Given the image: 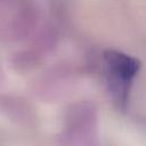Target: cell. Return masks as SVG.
Listing matches in <instances>:
<instances>
[{
    "label": "cell",
    "mask_w": 146,
    "mask_h": 146,
    "mask_svg": "<svg viewBox=\"0 0 146 146\" xmlns=\"http://www.w3.org/2000/svg\"><path fill=\"white\" fill-rule=\"evenodd\" d=\"M140 62L125 52L107 49L103 54V72L108 94L119 108H125Z\"/></svg>",
    "instance_id": "1"
},
{
    "label": "cell",
    "mask_w": 146,
    "mask_h": 146,
    "mask_svg": "<svg viewBox=\"0 0 146 146\" xmlns=\"http://www.w3.org/2000/svg\"><path fill=\"white\" fill-rule=\"evenodd\" d=\"M9 1H11V0H0V6H2V5H5V3H7V2H9Z\"/></svg>",
    "instance_id": "4"
},
{
    "label": "cell",
    "mask_w": 146,
    "mask_h": 146,
    "mask_svg": "<svg viewBox=\"0 0 146 146\" xmlns=\"http://www.w3.org/2000/svg\"><path fill=\"white\" fill-rule=\"evenodd\" d=\"M5 79H6V75H5V70H3V66L1 64V60H0V86L5 82Z\"/></svg>",
    "instance_id": "3"
},
{
    "label": "cell",
    "mask_w": 146,
    "mask_h": 146,
    "mask_svg": "<svg viewBox=\"0 0 146 146\" xmlns=\"http://www.w3.org/2000/svg\"><path fill=\"white\" fill-rule=\"evenodd\" d=\"M38 17L33 0H11L0 6V41L13 43L26 39L35 29Z\"/></svg>",
    "instance_id": "2"
}]
</instances>
